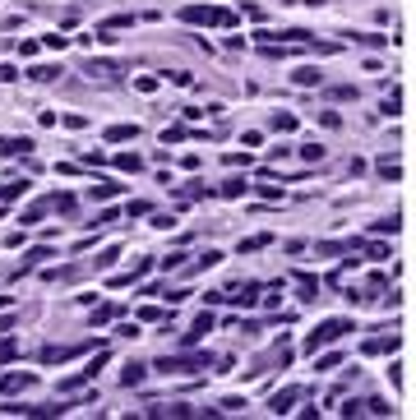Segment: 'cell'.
I'll list each match as a JSON object with an SVG mask.
<instances>
[{"instance_id": "1", "label": "cell", "mask_w": 416, "mask_h": 420, "mask_svg": "<svg viewBox=\"0 0 416 420\" xmlns=\"http://www.w3.org/2000/svg\"><path fill=\"white\" fill-rule=\"evenodd\" d=\"M342 333H356V324H352V319H324V324H319V328H315V333L306 337V351L315 356V351H324L328 342H338Z\"/></svg>"}, {"instance_id": "2", "label": "cell", "mask_w": 416, "mask_h": 420, "mask_svg": "<svg viewBox=\"0 0 416 420\" xmlns=\"http://www.w3.org/2000/svg\"><path fill=\"white\" fill-rule=\"evenodd\" d=\"M181 19L185 23H208V28H231V23H236L231 10H213V5H185Z\"/></svg>"}, {"instance_id": "3", "label": "cell", "mask_w": 416, "mask_h": 420, "mask_svg": "<svg viewBox=\"0 0 416 420\" xmlns=\"http://www.w3.org/2000/svg\"><path fill=\"white\" fill-rule=\"evenodd\" d=\"M204 365H208V356H162L157 360V370L162 374H190V370H204Z\"/></svg>"}, {"instance_id": "4", "label": "cell", "mask_w": 416, "mask_h": 420, "mask_svg": "<svg viewBox=\"0 0 416 420\" xmlns=\"http://www.w3.org/2000/svg\"><path fill=\"white\" fill-rule=\"evenodd\" d=\"M32 384H37V374H5V379H0V392H5V397H14V392L32 388Z\"/></svg>"}, {"instance_id": "5", "label": "cell", "mask_w": 416, "mask_h": 420, "mask_svg": "<svg viewBox=\"0 0 416 420\" xmlns=\"http://www.w3.org/2000/svg\"><path fill=\"white\" fill-rule=\"evenodd\" d=\"M32 153V139L19 134V139H0V157H28Z\"/></svg>"}, {"instance_id": "6", "label": "cell", "mask_w": 416, "mask_h": 420, "mask_svg": "<svg viewBox=\"0 0 416 420\" xmlns=\"http://www.w3.org/2000/svg\"><path fill=\"white\" fill-rule=\"evenodd\" d=\"M148 268H153V259H139L135 268H125V273H116V277H111V286H130V282H139L143 273H148Z\"/></svg>"}, {"instance_id": "7", "label": "cell", "mask_w": 416, "mask_h": 420, "mask_svg": "<svg viewBox=\"0 0 416 420\" xmlns=\"http://www.w3.org/2000/svg\"><path fill=\"white\" fill-rule=\"evenodd\" d=\"M23 194H28V180H23V176H14V180H0V203L23 199Z\"/></svg>"}, {"instance_id": "8", "label": "cell", "mask_w": 416, "mask_h": 420, "mask_svg": "<svg viewBox=\"0 0 416 420\" xmlns=\"http://www.w3.org/2000/svg\"><path fill=\"white\" fill-rule=\"evenodd\" d=\"M296 397H301V388H296V384H292V388H282L277 397H268V406H273V416H282V411H292V402H296Z\"/></svg>"}, {"instance_id": "9", "label": "cell", "mask_w": 416, "mask_h": 420, "mask_svg": "<svg viewBox=\"0 0 416 420\" xmlns=\"http://www.w3.org/2000/svg\"><path fill=\"white\" fill-rule=\"evenodd\" d=\"M398 227H402V218H398V213H388V218L370 222V231H375V235H398Z\"/></svg>"}, {"instance_id": "10", "label": "cell", "mask_w": 416, "mask_h": 420, "mask_svg": "<svg viewBox=\"0 0 416 420\" xmlns=\"http://www.w3.org/2000/svg\"><path fill=\"white\" fill-rule=\"evenodd\" d=\"M208 328H213V314H199V319H195V328H190V333H185V342L195 346L204 337V333H208Z\"/></svg>"}, {"instance_id": "11", "label": "cell", "mask_w": 416, "mask_h": 420, "mask_svg": "<svg viewBox=\"0 0 416 420\" xmlns=\"http://www.w3.org/2000/svg\"><path fill=\"white\" fill-rule=\"evenodd\" d=\"M28 78H37V83H51V78H61V65H32Z\"/></svg>"}, {"instance_id": "12", "label": "cell", "mask_w": 416, "mask_h": 420, "mask_svg": "<svg viewBox=\"0 0 416 420\" xmlns=\"http://www.w3.org/2000/svg\"><path fill=\"white\" fill-rule=\"evenodd\" d=\"M292 83H301V88H315V83H319V70H315V65H301V70L292 74Z\"/></svg>"}, {"instance_id": "13", "label": "cell", "mask_w": 416, "mask_h": 420, "mask_svg": "<svg viewBox=\"0 0 416 420\" xmlns=\"http://www.w3.org/2000/svg\"><path fill=\"white\" fill-rule=\"evenodd\" d=\"M135 134H139L135 125H111V129H107V139H111V143H125V139H135Z\"/></svg>"}, {"instance_id": "14", "label": "cell", "mask_w": 416, "mask_h": 420, "mask_svg": "<svg viewBox=\"0 0 416 420\" xmlns=\"http://www.w3.org/2000/svg\"><path fill=\"white\" fill-rule=\"evenodd\" d=\"M273 129H277V134H292V129H296V116H292V111H277V116H273Z\"/></svg>"}, {"instance_id": "15", "label": "cell", "mask_w": 416, "mask_h": 420, "mask_svg": "<svg viewBox=\"0 0 416 420\" xmlns=\"http://www.w3.org/2000/svg\"><path fill=\"white\" fill-rule=\"evenodd\" d=\"M121 384H125V388L143 384V365H125V370H121Z\"/></svg>"}, {"instance_id": "16", "label": "cell", "mask_w": 416, "mask_h": 420, "mask_svg": "<svg viewBox=\"0 0 416 420\" xmlns=\"http://www.w3.org/2000/svg\"><path fill=\"white\" fill-rule=\"evenodd\" d=\"M296 282H301V300H306V305L310 300H319V282L315 277H296Z\"/></svg>"}, {"instance_id": "17", "label": "cell", "mask_w": 416, "mask_h": 420, "mask_svg": "<svg viewBox=\"0 0 416 420\" xmlns=\"http://www.w3.org/2000/svg\"><path fill=\"white\" fill-rule=\"evenodd\" d=\"M217 194H222V199H241V194H246V180L236 176V180H227V185L217 189Z\"/></svg>"}, {"instance_id": "18", "label": "cell", "mask_w": 416, "mask_h": 420, "mask_svg": "<svg viewBox=\"0 0 416 420\" xmlns=\"http://www.w3.org/2000/svg\"><path fill=\"white\" fill-rule=\"evenodd\" d=\"M51 208H56V203H51V199H37V203H32V208H28V213H23V222H37V218H42V213H51Z\"/></svg>"}, {"instance_id": "19", "label": "cell", "mask_w": 416, "mask_h": 420, "mask_svg": "<svg viewBox=\"0 0 416 420\" xmlns=\"http://www.w3.org/2000/svg\"><path fill=\"white\" fill-rule=\"evenodd\" d=\"M268 240H273V235H268V231L250 235V240H241V254H250V249H264V245H268Z\"/></svg>"}, {"instance_id": "20", "label": "cell", "mask_w": 416, "mask_h": 420, "mask_svg": "<svg viewBox=\"0 0 416 420\" xmlns=\"http://www.w3.org/2000/svg\"><path fill=\"white\" fill-rule=\"evenodd\" d=\"M88 194H92V199H116V194H121V185H107V180H102V185H92Z\"/></svg>"}, {"instance_id": "21", "label": "cell", "mask_w": 416, "mask_h": 420, "mask_svg": "<svg viewBox=\"0 0 416 420\" xmlns=\"http://www.w3.org/2000/svg\"><path fill=\"white\" fill-rule=\"evenodd\" d=\"M116 167H121V171H139V167H143V162H139L135 153H121V157H116Z\"/></svg>"}, {"instance_id": "22", "label": "cell", "mask_w": 416, "mask_h": 420, "mask_svg": "<svg viewBox=\"0 0 416 420\" xmlns=\"http://www.w3.org/2000/svg\"><path fill=\"white\" fill-rule=\"evenodd\" d=\"M213 264H222V254H217V249H204L199 264H195V273H199V268H213Z\"/></svg>"}, {"instance_id": "23", "label": "cell", "mask_w": 416, "mask_h": 420, "mask_svg": "<svg viewBox=\"0 0 416 420\" xmlns=\"http://www.w3.org/2000/svg\"><path fill=\"white\" fill-rule=\"evenodd\" d=\"M301 157H306V162H324V143H306Z\"/></svg>"}, {"instance_id": "24", "label": "cell", "mask_w": 416, "mask_h": 420, "mask_svg": "<svg viewBox=\"0 0 416 420\" xmlns=\"http://www.w3.org/2000/svg\"><path fill=\"white\" fill-rule=\"evenodd\" d=\"M328 97H338V102H352L356 93H352V88H347V83H338V88H328Z\"/></svg>"}, {"instance_id": "25", "label": "cell", "mask_w": 416, "mask_h": 420, "mask_svg": "<svg viewBox=\"0 0 416 420\" xmlns=\"http://www.w3.org/2000/svg\"><path fill=\"white\" fill-rule=\"evenodd\" d=\"M135 88H139V93H153L157 78H153V74H143V78H135Z\"/></svg>"}, {"instance_id": "26", "label": "cell", "mask_w": 416, "mask_h": 420, "mask_svg": "<svg viewBox=\"0 0 416 420\" xmlns=\"http://www.w3.org/2000/svg\"><path fill=\"white\" fill-rule=\"evenodd\" d=\"M319 120H324V129H338V125H342V116H338V111H324Z\"/></svg>"}, {"instance_id": "27", "label": "cell", "mask_w": 416, "mask_h": 420, "mask_svg": "<svg viewBox=\"0 0 416 420\" xmlns=\"http://www.w3.org/2000/svg\"><path fill=\"white\" fill-rule=\"evenodd\" d=\"M111 314H116V305H102V310H92V324H107Z\"/></svg>"}, {"instance_id": "28", "label": "cell", "mask_w": 416, "mask_h": 420, "mask_svg": "<svg viewBox=\"0 0 416 420\" xmlns=\"http://www.w3.org/2000/svg\"><path fill=\"white\" fill-rule=\"evenodd\" d=\"M139 319H143V324H153V319H162V310H157V305H143V310H139Z\"/></svg>"}, {"instance_id": "29", "label": "cell", "mask_w": 416, "mask_h": 420, "mask_svg": "<svg viewBox=\"0 0 416 420\" xmlns=\"http://www.w3.org/2000/svg\"><path fill=\"white\" fill-rule=\"evenodd\" d=\"M185 134H190V129H185V125H171V129H167V143H181Z\"/></svg>"}, {"instance_id": "30", "label": "cell", "mask_w": 416, "mask_h": 420, "mask_svg": "<svg viewBox=\"0 0 416 420\" xmlns=\"http://www.w3.org/2000/svg\"><path fill=\"white\" fill-rule=\"evenodd\" d=\"M14 78H19V74H14V65H0V83H14Z\"/></svg>"}]
</instances>
